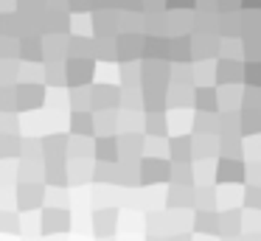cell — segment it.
<instances>
[{"mask_svg": "<svg viewBox=\"0 0 261 241\" xmlns=\"http://www.w3.org/2000/svg\"><path fill=\"white\" fill-rule=\"evenodd\" d=\"M171 177V166L160 157H143L141 166H138V182L143 185H154V182H163V179Z\"/></svg>", "mask_w": 261, "mask_h": 241, "instance_id": "cell-1", "label": "cell"}, {"mask_svg": "<svg viewBox=\"0 0 261 241\" xmlns=\"http://www.w3.org/2000/svg\"><path fill=\"white\" fill-rule=\"evenodd\" d=\"M45 104V90H42V84H17L14 87V110H40V106Z\"/></svg>", "mask_w": 261, "mask_h": 241, "instance_id": "cell-2", "label": "cell"}, {"mask_svg": "<svg viewBox=\"0 0 261 241\" xmlns=\"http://www.w3.org/2000/svg\"><path fill=\"white\" fill-rule=\"evenodd\" d=\"M121 104V90L115 84H96L90 87V106L98 112H115Z\"/></svg>", "mask_w": 261, "mask_h": 241, "instance_id": "cell-3", "label": "cell"}, {"mask_svg": "<svg viewBox=\"0 0 261 241\" xmlns=\"http://www.w3.org/2000/svg\"><path fill=\"white\" fill-rule=\"evenodd\" d=\"M65 82L70 87H85L93 76V59H68L65 62Z\"/></svg>", "mask_w": 261, "mask_h": 241, "instance_id": "cell-4", "label": "cell"}, {"mask_svg": "<svg viewBox=\"0 0 261 241\" xmlns=\"http://www.w3.org/2000/svg\"><path fill=\"white\" fill-rule=\"evenodd\" d=\"M113 45H115V59H121L124 65L129 59H135V56H141V37H135L129 31H121L113 39Z\"/></svg>", "mask_w": 261, "mask_h": 241, "instance_id": "cell-5", "label": "cell"}, {"mask_svg": "<svg viewBox=\"0 0 261 241\" xmlns=\"http://www.w3.org/2000/svg\"><path fill=\"white\" fill-rule=\"evenodd\" d=\"M166 59H171L174 65H186L191 59V37L174 34L171 39H166Z\"/></svg>", "mask_w": 261, "mask_h": 241, "instance_id": "cell-6", "label": "cell"}, {"mask_svg": "<svg viewBox=\"0 0 261 241\" xmlns=\"http://www.w3.org/2000/svg\"><path fill=\"white\" fill-rule=\"evenodd\" d=\"M219 90L216 87H208V84H199V87H194V106H197V112H208V115H216V110H219Z\"/></svg>", "mask_w": 261, "mask_h": 241, "instance_id": "cell-7", "label": "cell"}, {"mask_svg": "<svg viewBox=\"0 0 261 241\" xmlns=\"http://www.w3.org/2000/svg\"><path fill=\"white\" fill-rule=\"evenodd\" d=\"M115 151H118V160H124V163L138 160L143 151V138L138 132H124L121 135V143H115Z\"/></svg>", "mask_w": 261, "mask_h": 241, "instance_id": "cell-8", "label": "cell"}, {"mask_svg": "<svg viewBox=\"0 0 261 241\" xmlns=\"http://www.w3.org/2000/svg\"><path fill=\"white\" fill-rule=\"evenodd\" d=\"M70 227V216L65 207H48L42 210V233H65Z\"/></svg>", "mask_w": 261, "mask_h": 241, "instance_id": "cell-9", "label": "cell"}, {"mask_svg": "<svg viewBox=\"0 0 261 241\" xmlns=\"http://www.w3.org/2000/svg\"><path fill=\"white\" fill-rule=\"evenodd\" d=\"M214 76L219 84H225V87H236L239 82H242V65H239L236 59H219V65L214 67Z\"/></svg>", "mask_w": 261, "mask_h": 241, "instance_id": "cell-10", "label": "cell"}, {"mask_svg": "<svg viewBox=\"0 0 261 241\" xmlns=\"http://www.w3.org/2000/svg\"><path fill=\"white\" fill-rule=\"evenodd\" d=\"M118 224V210L115 207H101L93 213V233L96 235H110Z\"/></svg>", "mask_w": 261, "mask_h": 241, "instance_id": "cell-11", "label": "cell"}, {"mask_svg": "<svg viewBox=\"0 0 261 241\" xmlns=\"http://www.w3.org/2000/svg\"><path fill=\"white\" fill-rule=\"evenodd\" d=\"M42 202V185L31 182V185H20L17 188V207L20 210H34Z\"/></svg>", "mask_w": 261, "mask_h": 241, "instance_id": "cell-12", "label": "cell"}, {"mask_svg": "<svg viewBox=\"0 0 261 241\" xmlns=\"http://www.w3.org/2000/svg\"><path fill=\"white\" fill-rule=\"evenodd\" d=\"M242 179H244L242 160H219V166H216V182H242Z\"/></svg>", "mask_w": 261, "mask_h": 241, "instance_id": "cell-13", "label": "cell"}, {"mask_svg": "<svg viewBox=\"0 0 261 241\" xmlns=\"http://www.w3.org/2000/svg\"><path fill=\"white\" fill-rule=\"evenodd\" d=\"M17 56L23 62H40L42 59V39L31 34V39H20L17 42Z\"/></svg>", "mask_w": 261, "mask_h": 241, "instance_id": "cell-14", "label": "cell"}, {"mask_svg": "<svg viewBox=\"0 0 261 241\" xmlns=\"http://www.w3.org/2000/svg\"><path fill=\"white\" fill-rule=\"evenodd\" d=\"M115 143H118V138H98L96 143H93V154H96L101 163H118Z\"/></svg>", "mask_w": 261, "mask_h": 241, "instance_id": "cell-15", "label": "cell"}, {"mask_svg": "<svg viewBox=\"0 0 261 241\" xmlns=\"http://www.w3.org/2000/svg\"><path fill=\"white\" fill-rule=\"evenodd\" d=\"M242 233V213L239 210H230L225 213V216H219V235H230V238H236V235Z\"/></svg>", "mask_w": 261, "mask_h": 241, "instance_id": "cell-16", "label": "cell"}, {"mask_svg": "<svg viewBox=\"0 0 261 241\" xmlns=\"http://www.w3.org/2000/svg\"><path fill=\"white\" fill-rule=\"evenodd\" d=\"M141 104L146 106V112H163L166 106V87H146V98H141Z\"/></svg>", "mask_w": 261, "mask_h": 241, "instance_id": "cell-17", "label": "cell"}, {"mask_svg": "<svg viewBox=\"0 0 261 241\" xmlns=\"http://www.w3.org/2000/svg\"><path fill=\"white\" fill-rule=\"evenodd\" d=\"M65 149H68V138H65V135H48L45 146H42V151H45L48 157H54V163H62Z\"/></svg>", "mask_w": 261, "mask_h": 241, "instance_id": "cell-18", "label": "cell"}, {"mask_svg": "<svg viewBox=\"0 0 261 241\" xmlns=\"http://www.w3.org/2000/svg\"><path fill=\"white\" fill-rule=\"evenodd\" d=\"M169 149H171V160L177 163V166H182L186 160H191V138H174L169 140Z\"/></svg>", "mask_w": 261, "mask_h": 241, "instance_id": "cell-19", "label": "cell"}, {"mask_svg": "<svg viewBox=\"0 0 261 241\" xmlns=\"http://www.w3.org/2000/svg\"><path fill=\"white\" fill-rule=\"evenodd\" d=\"M70 129H73V135H93L96 118L90 115V110L87 112H73V115H70Z\"/></svg>", "mask_w": 261, "mask_h": 241, "instance_id": "cell-20", "label": "cell"}, {"mask_svg": "<svg viewBox=\"0 0 261 241\" xmlns=\"http://www.w3.org/2000/svg\"><path fill=\"white\" fill-rule=\"evenodd\" d=\"M239 129L244 135H258L261 132V110H244L239 115Z\"/></svg>", "mask_w": 261, "mask_h": 241, "instance_id": "cell-21", "label": "cell"}, {"mask_svg": "<svg viewBox=\"0 0 261 241\" xmlns=\"http://www.w3.org/2000/svg\"><path fill=\"white\" fill-rule=\"evenodd\" d=\"M197 233H219V216H216L214 210H199L197 213Z\"/></svg>", "mask_w": 261, "mask_h": 241, "instance_id": "cell-22", "label": "cell"}, {"mask_svg": "<svg viewBox=\"0 0 261 241\" xmlns=\"http://www.w3.org/2000/svg\"><path fill=\"white\" fill-rule=\"evenodd\" d=\"M219 151V143H216L214 135H199L197 143H191V157H205V154H216Z\"/></svg>", "mask_w": 261, "mask_h": 241, "instance_id": "cell-23", "label": "cell"}, {"mask_svg": "<svg viewBox=\"0 0 261 241\" xmlns=\"http://www.w3.org/2000/svg\"><path fill=\"white\" fill-rule=\"evenodd\" d=\"M242 82L250 90H261V62H247L242 65Z\"/></svg>", "mask_w": 261, "mask_h": 241, "instance_id": "cell-24", "label": "cell"}, {"mask_svg": "<svg viewBox=\"0 0 261 241\" xmlns=\"http://www.w3.org/2000/svg\"><path fill=\"white\" fill-rule=\"evenodd\" d=\"M169 132V123H166V112H152L146 121V135L152 138H160V135Z\"/></svg>", "mask_w": 261, "mask_h": 241, "instance_id": "cell-25", "label": "cell"}, {"mask_svg": "<svg viewBox=\"0 0 261 241\" xmlns=\"http://www.w3.org/2000/svg\"><path fill=\"white\" fill-rule=\"evenodd\" d=\"M219 149H222V160H239V154H242V143H239V138H222V143H219Z\"/></svg>", "mask_w": 261, "mask_h": 241, "instance_id": "cell-26", "label": "cell"}, {"mask_svg": "<svg viewBox=\"0 0 261 241\" xmlns=\"http://www.w3.org/2000/svg\"><path fill=\"white\" fill-rule=\"evenodd\" d=\"M20 73L17 62H0V87H12L14 84V76Z\"/></svg>", "mask_w": 261, "mask_h": 241, "instance_id": "cell-27", "label": "cell"}, {"mask_svg": "<svg viewBox=\"0 0 261 241\" xmlns=\"http://www.w3.org/2000/svg\"><path fill=\"white\" fill-rule=\"evenodd\" d=\"M62 76H65V65H62V62H51V65L45 67V82L54 84V87H62V84H65Z\"/></svg>", "mask_w": 261, "mask_h": 241, "instance_id": "cell-28", "label": "cell"}, {"mask_svg": "<svg viewBox=\"0 0 261 241\" xmlns=\"http://www.w3.org/2000/svg\"><path fill=\"white\" fill-rule=\"evenodd\" d=\"M45 179L54 185V188H65V168H62V163H48Z\"/></svg>", "mask_w": 261, "mask_h": 241, "instance_id": "cell-29", "label": "cell"}, {"mask_svg": "<svg viewBox=\"0 0 261 241\" xmlns=\"http://www.w3.org/2000/svg\"><path fill=\"white\" fill-rule=\"evenodd\" d=\"M219 118L216 115H208V112H197V132L199 135H208V132H216L219 129Z\"/></svg>", "mask_w": 261, "mask_h": 241, "instance_id": "cell-30", "label": "cell"}, {"mask_svg": "<svg viewBox=\"0 0 261 241\" xmlns=\"http://www.w3.org/2000/svg\"><path fill=\"white\" fill-rule=\"evenodd\" d=\"M17 56V39L0 37V62H12Z\"/></svg>", "mask_w": 261, "mask_h": 241, "instance_id": "cell-31", "label": "cell"}, {"mask_svg": "<svg viewBox=\"0 0 261 241\" xmlns=\"http://www.w3.org/2000/svg\"><path fill=\"white\" fill-rule=\"evenodd\" d=\"M14 110V87H0V115Z\"/></svg>", "mask_w": 261, "mask_h": 241, "instance_id": "cell-32", "label": "cell"}, {"mask_svg": "<svg viewBox=\"0 0 261 241\" xmlns=\"http://www.w3.org/2000/svg\"><path fill=\"white\" fill-rule=\"evenodd\" d=\"M17 135H0V157L3 154H17Z\"/></svg>", "mask_w": 261, "mask_h": 241, "instance_id": "cell-33", "label": "cell"}, {"mask_svg": "<svg viewBox=\"0 0 261 241\" xmlns=\"http://www.w3.org/2000/svg\"><path fill=\"white\" fill-rule=\"evenodd\" d=\"M197 0H166V9L169 11H191Z\"/></svg>", "mask_w": 261, "mask_h": 241, "instance_id": "cell-34", "label": "cell"}, {"mask_svg": "<svg viewBox=\"0 0 261 241\" xmlns=\"http://www.w3.org/2000/svg\"><path fill=\"white\" fill-rule=\"evenodd\" d=\"M3 227H9L12 233H20V222H17V216H12V213H0V233H3Z\"/></svg>", "mask_w": 261, "mask_h": 241, "instance_id": "cell-35", "label": "cell"}, {"mask_svg": "<svg viewBox=\"0 0 261 241\" xmlns=\"http://www.w3.org/2000/svg\"><path fill=\"white\" fill-rule=\"evenodd\" d=\"M244 202H247V205H255V210H261V188L258 185H253V188L244 194Z\"/></svg>", "mask_w": 261, "mask_h": 241, "instance_id": "cell-36", "label": "cell"}, {"mask_svg": "<svg viewBox=\"0 0 261 241\" xmlns=\"http://www.w3.org/2000/svg\"><path fill=\"white\" fill-rule=\"evenodd\" d=\"M216 9H222V11L227 14V11L242 9V0H216Z\"/></svg>", "mask_w": 261, "mask_h": 241, "instance_id": "cell-37", "label": "cell"}, {"mask_svg": "<svg viewBox=\"0 0 261 241\" xmlns=\"http://www.w3.org/2000/svg\"><path fill=\"white\" fill-rule=\"evenodd\" d=\"M70 9H73L76 14H79V11H87L90 9V0H70Z\"/></svg>", "mask_w": 261, "mask_h": 241, "instance_id": "cell-38", "label": "cell"}, {"mask_svg": "<svg viewBox=\"0 0 261 241\" xmlns=\"http://www.w3.org/2000/svg\"><path fill=\"white\" fill-rule=\"evenodd\" d=\"M242 9H247V11H258V14H261V0H242Z\"/></svg>", "mask_w": 261, "mask_h": 241, "instance_id": "cell-39", "label": "cell"}, {"mask_svg": "<svg viewBox=\"0 0 261 241\" xmlns=\"http://www.w3.org/2000/svg\"><path fill=\"white\" fill-rule=\"evenodd\" d=\"M171 241H188V238H182V235H177V238H171Z\"/></svg>", "mask_w": 261, "mask_h": 241, "instance_id": "cell-40", "label": "cell"}]
</instances>
